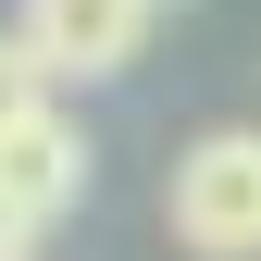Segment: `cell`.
<instances>
[{
  "label": "cell",
  "mask_w": 261,
  "mask_h": 261,
  "mask_svg": "<svg viewBox=\"0 0 261 261\" xmlns=\"http://www.w3.org/2000/svg\"><path fill=\"white\" fill-rule=\"evenodd\" d=\"M149 13L162 0H25L13 38L50 62V87H100V75H124L149 50Z\"/></svg>",
  "instance_id": "3"
},
{
  "label": "cell",
  "mask_w": 261,
  "mask_h": 261,
  "mask_svg": "<svg viewBox=\"0 0 261 261\" xmlns=\"http://www.w3.org/2000/svg\"><path fill=\"white\" fill-rule=\"evenodd\" d=\"M75 199H87V137H75V112L50 100V112H25L13 137H0V261H25Z\"/></svg>",
  "instance_id": "2"
},
{
  "label": "cell",
  "mask_w": 261,
  "mask_h": 261,
  "mask_svg": "<svg viewBox=\"0 0 261 261\" xmlns=\"http://www.w3.org/2000/svg\"><path fill=\"white\" fill-rule=\"evenodd\" d=\"M25 112H50V62H38V50H25V38H13V25H0V137H13V124H25Z\"/></svg>",
  "instance_id": "4"
},
{
  "label": "cell",
  "mask_w": 261,
  "mask_h": 261,
  "mask_svg": "<svg viewBox=\"0 0 261 261\" xmlns=\"http://www.w3.org/2000/svg\"><path fill=\"white\" fill-rule=\"evenodd\" d=\"M162 224L187 261H261V124H212L162 174Z\"/></svg>",
  "instance_id": "1"
}]
</instances>
